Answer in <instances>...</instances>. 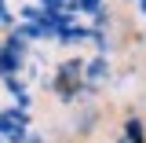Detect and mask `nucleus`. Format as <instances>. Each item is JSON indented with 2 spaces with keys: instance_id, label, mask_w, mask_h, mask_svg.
I'll list each match as a JSON object with an SVG mask.
<instances>
[{
  "instance_id": "f257e3e1",
  "label": "nucleus",
  "mask_w": 146,
  "mask_h": 143,
  "mask_svg": "<svg viewBox=\"0 0 146 143\" xmlns=\"http://www.w3.org/2000/svg\"><path fill=\"white\" fill-rule=\"evenodd\" d=\"M143 11H146V0H143Z\"/></svg>"
}]
</instances>
